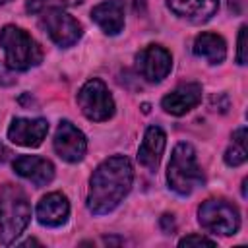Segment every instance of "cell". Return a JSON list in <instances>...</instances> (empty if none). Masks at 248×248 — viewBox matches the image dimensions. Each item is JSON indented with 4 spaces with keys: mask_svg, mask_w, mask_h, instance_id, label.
Returning <instances> with one entry per match:
<instances>
[{
    "mask_svg": "<svg viewBox=\"0 0 248 248\" xmlns=\"http://www.w3.org/2000/svg\"><path fill=\"white\" fill-rule=\"evenodd\" d=\"M134 180L132 163L124 155L105 159L89 178L87 209L93 215L110 213L130 192Z\"/></svg>",
    "mask_w": 248,
    "mask_h": 248,
    "instance_id": "obj_1",
    "label": "cell"
},
{
    "mask_svg": "<svg viewBox=\"0 0 248 248\" xmlns=\"http://www.w3.org/2000/svg\"><path fill=\"white\" fill-rule=\"evenodd\" d=\"M31 219V205L25 192L16 184H4L0 190V242L10 246L25 231Z\"/></svg>",
    "mask_w": 248,
    "mask_h": 248,
    "instance_id": "obj_2",
    "label": "cell"
},
{
    "mask_svg": "<svg viewBox=\"0 0 248 248\" xmlns=\"http://www.w3.org/2000/svg\"><path fill=\"white\" fill-rule=\"evenodd\" d=\"M167 182L178 196H190L205 182L203 172L196 161V151L190 143L180 141L174 145L167 167Z\"/></svg>",
    "mask_w": 248,
    "mask_h": 248,
    "instance_id": "obj_3",
    "label": "cell"
},
{
    "mask_svg": "<svg viewBox=\"0 0 248 248\" xmlns=\"http://www.w3.org/2000/svg\"><path fill=\"white\" fill-rule=\"evenodd\" d=\"M0 46L4 48L6 64L12 70H29L37 66L43 58L37 41L25 29L16 25H4L0 29Z\"/></svg>",
    "mask_w": 248,
    "mask_h": 248,
    "instance_id": "obj_4",
    "label": "cell"
},
{
    "mask_svg": "<svg viewBox=\"0 0 248 248\" xmlns=\"http://www.w3.org/2000/svg\"><path fill=\"white\" fill-rule=\"evenodd\" d=\"M198 221L200 225L215 234L231 236L240 227V215L238 209L225 202V200H207L198 209Z\"/></svg>",
    "mask_w": 248,
    "mask_h": 248,
    "instance_id": "obj_5",
    "label": "cell"
},
{
    "mask_svg": "<svg viewBox=\"0 0 248 248\" xmlns=\"http://www.w3.org/2000/svg\"><path fill=\"white\" fill-rule=\"evenodd\" d=\"M78 105H79L83 116L93 122L108 120L114 114L112 95L107 89V85L97 78H93L81 85V89L78 93Z\"/></svg>",
    "mask_w": 248,
    "mask_h": 248,
    "instance_id": "obj_6",
    "label": "cell"
},
{
    "mask_svg": "<svg viewBox=\"0 0 248 248\" xmlns=\"http://www.w3.org/2000/svg\"><path fill=\"white\" fill-rule=\"evenodd\" d=\"M41 27L48 33L52 43L64 48L72 46L81 37V23L62 10H46V16L41 19Z\"/></svg>",
    "mask_w": 248,
    "mask_h": 248,
    "instance_id": "obj_7",
    "label": "cell"
},
{
    "mask_svg": "<svg viewBox=\"0 0 248 248\" xmlns=\"http://www.w3.org/2000/svg\"><path fill=\"white\" fill-rule=\"evenodd\" d=\"M136 68L141 78L151 83H159L169 76L172 68V56L167 48L159 45H147L136 54Z\"/></svg>",
    "mask_w": 248,
    "mask_h": 248,
    "instance_id": "obj_8",
    "label": "cell"
},
{
    "mask_svg": "<svg viewBox=\"0 0 248 248\" xmlns=\"http://www.w3.org/2000/svg\"><path fill=\"white\" fill-rule=\"evenodd\" d=\"M54 151L60 159L68 163H78L87 151V140L72 122L62 120L54 134Z\"/></svg>",
    "mask_w": 248,
    "mask_h": 248,
    "instance_id": "obj_9",
    "label": "cell"
},
{
    "mask_svg": "<svg viewBox=\"0 0 248 248\" xmlns=\"http://www.w3.org/2000/svg\"><path fill=\"white\" fill-rule=\"evenodd\" d=\"M48 132V122L45 118H14L8 128L10 141L23 147H37L43 143Z\"/></svg>",
    "mask_w": 248,
    "mask_h": 248,
    "instance_id": "obj_10",
    "label": "cell"
},
{
    "mask_svg": "<svg viewBox=\"0 0 248 248\" xmlns=\"http://www.w3.org/2000/svg\"><path fill=\"white\" fill-rule=\"evenodd\" d=\"M202 101V85L196 81L190 83H182L178 85L174 91H170L169 95L163 97L161 107L174 116H182L188 110H192L194 107H198Z\"/></svg>",
    "mask_w": 248,
    "mask_h": 248,
    "instance_id": "obj_11",
    "label": "cell"
},
{
    "mask_svg": "<svg viewBox=\"0 0 248 248\" xmlns=\"http://www.w3.org/2000/svg\"><path fill=\"white\" fill-rule=\"evenodd\" d=\"M14 170L21 178L33 182L35 186H45L54 178V165L39 155H19L14 161Z\"/></svg>",
    "mask_w": 248,
    "mask_h": 248,
    "instance_id": "obj_12",
    "label": "cell"
},
{
    "mask_svg": "<svg viewBox=\"0 0 248 248\" xmlns=\"http://www.w3.org/2000/svg\"><path fill=\"white\" fill-rule=\"evenodd\" d=\"M70 203L68 198L60 192H50L37 203V219L45 227H60L68 221Z\"/></svg>",
    "mask_w": 248,
    "mask_h": 248,
    "instance_id": "obj_13",
    "label": "cell"
},
{
    "mask_svg": "<svg viewBox=\"0 0 248 248\" xmlns=\"http://www.w3.org/2000/svg\"><path fill=\"white\" fill-rule=\"evenodd\" d=\"M167 6L192 23H203L217 14L219 0H167Z\"/></svg>",
    "mask_w": 248,
    "mask_h": 248,
    "instance_id": "obj_14",
    "label": "cell"
},
{
    "mask_svg": "<svg viewBox=\"0 0 248 248\" xmlns=\"http://www.w3.org/2000/svg\"><path fill=\"white\" fill-rule=\"evenodd\" d=\"M165 143H167V136L159 126H149L145 130V136L141 140V145L138 149V161L149 169V170H157L159 163H161V155L165 151Z\"/></svg>",
    "mask_w": 248,
    "mask_h": 248,
    "instance_id": "obj_15",
    "label": "cell"
},
{
    "mask_svg": "<svg viewBox=\"0 0 248 248\" xmlns=\"http://www.w3.org/2000/svg\"><path fill=\"white\" fill-rule=\"evenodd\" d=\"M91 19L107 35H118L124 27V6L118 0L101 2L91 10Z\"/></svg>",
    "mask_w": 248,
    "mask_h": 248,
    "instance_id": "obj_16",
    "label": "cell"
},
{
    "mask_svg": "<svg viewBox=\"0 0 248 248\" xmlns=\"http://www.w3.org/2000/svg\"><path fill=\"white\" fill-rule=\"evenodd\" d=\"M194 54L205 58L209 64H221L227 56V43L221 35L200 33L194 41Z\"/></svg>",
    "mask_w": 248,
    "mask_h": 248,
    "instance_id": "obj_17",
    "label": "cell"
},
{
    "mask_svg": "<svg viewBox=\"0 0 248 248\" xmlns=\"http://www.w3.org/2000/svg\"><path fill=\"white\" fill-rule=\"evenodd\" d=\"M248 151H246V128H238L232 132V143L225 151V163L229 167H238L246 161Z\"/></svg>",
    "mask_w": 248,
    "mask_h": 248,
    "instance_id": "obj_18",
    "label": "cell"
},
{
    "mask_svg": "<svg viewBox=\"0 0 248 248\" xmlns=\"http://www.w3.org/2000/svg\"><path fill=\"white\" fill-rule=\"evenodd\" d=\"M83 0H29L27 2V12L31 14H41L46 10H64L68 6H78Z\"/></svg>",
    "mask_w": 248,
    "mask_h": 248,
    "instance_id": "obj_19",
    "label": "cell"
},
{
    "mask_svg": "<svg viewBox=\"0 0 248 248\" xmlns=\"http://www.w3.org/2000/svg\"><path fill=\"white\" fill-rule=\"evenodd\" d=\"M194 244H198V246H202V244L215 246V240H211L207 236H202V234H188V236L180 238V242H178V246H194Z\"/></svg>",
    "mask_w": 248,
    "mask_h": 248,
    "instance_id": "obj_20",
    "label": "cell"
},
{
    "mask_svg": "<svg viewBox=\"0 0 248 248\" xmlns=\"http://www.w3.org/2000/svg\"><path fill=\"white\" fill-rule=\"evenodd\" d=\"M236 62L240 66L246 64V27L242 25L238 31V50H236Z\"/></svg>",
    "mask_w": 248,
    "mask_h": 248,
    "instance_id": "obj_21",
    "label": "cell"
},
{
    "mask_svg": "<svg viewBox=\"0 0 248 248\" xmlns=\"http://www.w3.org/2000/svg\"><path fill=\"white\" fill-rule=\"evenodd\" d=\"M161 227H163V231L165 232H172L174 231V219H172V215H163L161 217Z\"/></svg>",
    "mask_w": 248,
    "mask_h": 248,
    "instance_id": "obj_22",
    "label": "cell"
},
{
    "mask_svg": "<svg viewBox=\"0 0 248 248\" xmlns=\"http://www.w3.org/2000/svg\"><path fill=\"white\" fill-rule=\"evenodd\" d=\"M10 155H12V153H10V149H8L4 143H0V165H2V163H6V161L10 159Z\"/></svg>",
    "mask_w": 248,
    "mask_h": 248,
    "instance_id": "obj_23",
    "label": "cell"
},
{
    "mask_svg": "<svg viewBox=\"0 0 248 248\" xmlns=\"http://www.w3.org/2000/svg\"><path fill=\"white\" fill-rule=\"evenodd\" d=\"M29 244H39V242H37V240H33V238H29V240L21 242V246H29Z\"/></svg>",
    "mask_w": 248,
    "mask_h": 248,
    "instance_id": "obj_24",
    "label": "cell"
},
{
    "mask_svg": "<svg viewBox=\"0 0 248 248\" xmlns=\"http://www.w3.org/2000/svg\"><path fill=\"white\" fill-rule=\"evenodd\" d=\"M6 2H10V0H0V4H6Z\"/></svg>",
    "mask_w": 248,
    "mask_h": 248,
    "instance_id": "obj_25",
    "label": "cell"
}]
</instances>
